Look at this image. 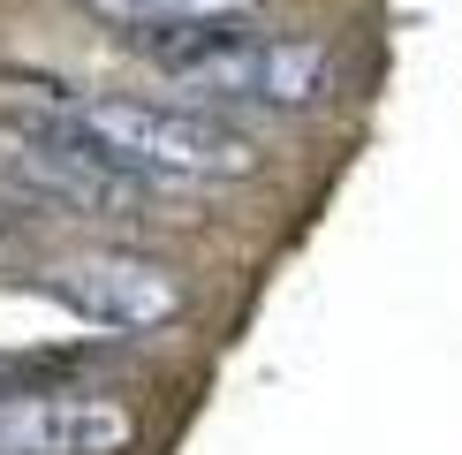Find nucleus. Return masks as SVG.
<instances>
[{
  "instance_id": "f257e3e1",
  "label": "nucleus",
  "mask_w": 462,
  "mask_h": 455,
  "mask_svg": "<svg viewBox=\"0 0 462 455\" xmlns=\"http://www.w3.org/2000/svg\"><path fill=\"white\" fill-rule=\"evenodd\" d=\"M0 122L15 137H61L99 152L106 167L189 190V182H243L258 175V144L236 122H220L213 107H152V99H8Z\"/></svg>"
},
{
  "instance_id": "f03ea898",
  "label": "nucleus",
  "mask_w": 462,
  "mask_h": 455,
  "mask_svg": "<svg viewBox=\"0 0 462 455\" xmlns=\"http://www.w3.org/2000/svg\"><path fill=\"white\" fill-rule=\"evenodd\" d=\"M167 84L182 91V107H273L303 114L319 99H334L341 69L319 38H288V31H236L227 23L213 46L182 53L167 69Z\"/></svg>"
},
{
  "instance_id": "7ed1b4c3",
  "label": "nucleus",
  "mask_w": 462,
  "mask_h": 455,
  "mask_svg": "<svg viewBox=\"0 0 462 455\" xmlns=\"http://www.w3.org/2000/svg\"><path fill=\"white\" fill-rule=\"evenodd\" d=\"M0 190L23 213H99V220H137L160 198V182L106 167L99 152L61 144V137H23L15 152H0Z\"/></svg>"
},
{
  "instance_id": "20e7f679",
  "label": "nucleus",
  "mask_w": 462,
  "mask_h": 455,
  "mask_svg": "<svg viewBox=\"0 0 462 455\" xmlns=\"http://www.w3.org/2000/svg\"><path fill=\"white\" fill-rule=\"evenodd\" d=\"M38 289L69 311L99 319V327H122V334H152L182 311V281L152 258H129V251H84V258H61L38 274Z\"/></svg>"
},
{
  "instance_id": "39448f33",
  "label": "nucleus",
  "mask_w": 462,
  "mask_h": 455,
  "mask_svg": "<svg viewBox=\"0 0 462 455\" xmlns=\"http://www.w3.org/2000/svg\"><path fill=\"white\" fill-rule=\"evenodd\" d=\"M129 410L106 395H61V387H15L0 395V455H122Z\"/></svg>"
},
{
  "instance_id": "423d86ee",
  "label": "nucleus",
  "mask_w": 462,
  "mask_h": 455,
  "mask_svg": "<svg viewBox=\"0 0 462 455\" xmlns=\"http://www.w3.org/2000/svg\"><path fill=\"white\" fill-rule=\"evenodd\" d=\"M84 8H99L122 31H152V23H243L258 0H84Z\"/></svg>"
}]
</instances>
